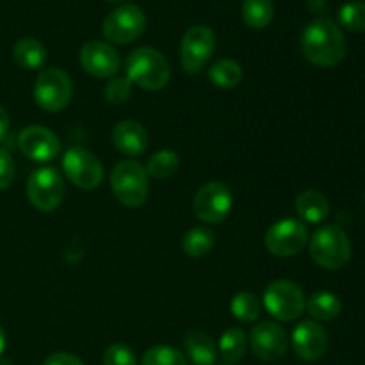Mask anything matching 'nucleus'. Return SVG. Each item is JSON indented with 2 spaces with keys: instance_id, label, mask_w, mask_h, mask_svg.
Returning a JSON list of instances; mask_svg holds the SVG:
<instances>
[{
  "instance_id": "1",
  "label": "nucleus",
  "mask_w": 365,
  "mask_h": 365,
  "mask_svg": "<svg viewBox=\"0 0 365 365\" xmlns=\"http://www.w3.org/2000/svg\"><path fill=\"white\" fill-rule=\"evenodd\" d=\"M302 52L309 63L319 68H331L346 56V38L341 27L328 18L310 21L302 32Z\"/></svg>"
},
{
  "instance_id": "24",
  "label": "nucleus",
  "mask_w": 365,
  "mask_h": 365,
  "mask_svg": "<svg viewBox=\"0 0 365 365\" xmlns=\"http://www.w3.org/2000/svg\"><path fill=\"white\" fill-rule=\"evenodd\" d=\"M242 20L252 29H264L274 16L273 0H245L242 2Z\"/></svg>"
},
{
  "instance_id": "8",
  "label": "nucleus",
  "mask_w": 365,
  "mask_h": 365,
  "mask_svg": "<svg viewBox=\"0 0 365 365\" xmlns=\"http://www.w3.org/2000/svg\"><path fill=\"white\" fill-rule=\"evenodd\" d=\"M64 180L53 168H39L32 171L27 182V196L32 207L41 212L57 209L64 198Z\"/></svg>"
},
{
  "instance_id": "29",
  "label": "nucleus",
  "mask_w": 365,
  "mask_h": 365,
  "mask_svg": "<svg viewBox=\"0 0 365 365\" xmlns=\"http://www.w3.org/2000/svg\"><path fill=\"white\" fill-rule=\"evenodd\" d=\"M342 27L353 32H365V2H348L339 11Z\"/></svg>"
},
{
  "instance_id": "15",
  "label": "nucleus",
  "mask_w": 365,
  "mask_h": 365,
  "mask_svg": "<svg viewBox=\"0 0 365 365\" xmlns=\"http://www.w3.org/2000/svg\"><path fill=\"white\" fill-rule=\"evenodd\" d=\"M253 353L264 362H278L284 359L289 348V339L285 335L284 328L278 327L277 323L264 321L257 324L250 337Z\"/></svg>"
},
{
  "instance_id": "16",
  "label": "nucleus",
  "mask_w": 365,
  "mask_h": 365,
  "mask_svg": "<svg viewBox=\"0 0 365 365\" xmlns=\"http://www.w3.org/2000/svg\"><path fill=\"white\" fill-rule=\"evenodd\" d=\"M292 349L305 362H316L327 353L328 334L316 321H303L292 330Z\"/></svg>"
},
{
  "instance_id": "2",
  "label": "nucleus",
  "mask_w": 365,
  "mask_h": 365,
  "mask_svg": "<svg viewBox=\"0 0 365 365\" xmlns=\"http://www.w3.org/2000/svg\"><path fill=\"white\" fill-rule=\"evenodd\" d=\"M170 63L152 46L135 48L127 59V78L146 91H159L170 82Z\"/></svg>"
},
{
  "instance_id": "10",
  "label": "nucleus",
  "mask_w": 365,
  "mask_h": 365,
  "mask_svg": "<svg viewBox=\"0 0 365 365\" xmlns=\"http://www.w3.org/2000/svg\"><path fill=\"white\" fill-rule=\"evenodd\" d=\"M216 48V36L205 25L187 29L180 43V63L189 75H196L205 68Z\"/></svg>"
},
{
  "instance_id": "30",
  "label": "nucleus",
  "mask_w": 365,
  "mask_h": 365,
  "mask_svg": "<svg viewBox=\"0 0 365 365\" xmlns=\"http://www.w3.org/2000/svg\"><path fill=\"white\" fill-rule=\"evenodd\" d=\"M132 95V82L127 77H114L107 82L103 88V96L109 103L114 106H121L127 102Z\"/></svg>"
},
{
  "instance_id": "19",
  "label": "nucleus",
  "mask_w": 365,
  "mask_h": 365,
  "mask_svg": "<svg viewBox=\"0 0 365 365\" xmlns=\"http://www.w3.org/2000/svg\"><path fill=\"white\" fill-rule=\"evenodd\" d=\"M296 212L305 223L317 225L324 221L330 214V205L324 195L319 191H305L296 198Z\"/></svg>"
},
{
  "instance_id": "28",
  "label": "nucleus",
  "mask_w": 365,
  "mask_h": 365,
  "mask_svg": "<svg viewBox=\"0 0 365 365\" xmlns=\"http://www.w3.org/2000/svg\"><path fill=\"white\" fill-rule=\"evenodd\" d=\"M143 365H185V356L171 346H153L143 355Z\"/></svg>"
},
{
  "instance_id": "25",
  "label": "nucleus",
  "mask_w": 365,
  "mask_h": 365,
  "mask_svg": "<svg viewBox=\"0 0 365 365\" xmlns=\"http://www.w3.org/2000/svg\"><path fill=\"white\" fill-rule=\"evenodd\" d=\"M214 246V234L205 227L191 228L182 239V250L191 259L205 257Z\"/></svg>"
},
{
  "instance_id": "32",
  "label": "nucleus",
  "mask_w": 365,
  "mask_h": 365,
  "mask_svg": "<svg viewBox=\"0 0 365 365\" xmlns=\"http://www.w3.org/2000/svg\"><path fill=\"white\" fill-rule=\"evenodd\" d=\"M14 180V160L9 152L0 148V191L7 189Z\"/></svg>"
},
{
  "instance_id": "5",
  "label": "nucleus",
  "mask_w": 365,
  "mask_h": 365,
  "mask_svg": "<svg viewBox=\"0 0 365 365\" xmlns=\"http://www.w3.org/2000/svg\"><path fill=\"white\" fill-rule=\"evenodd\" d=\"M264 307L278 321H294L305 312L307 299L302 287L291 280L271 282L264 291Z\"/></svg>"
},
{
  "instance_id": "22",
  "label": "nucleus",
  "mask_w": 365,
  "mask_h": 365,
  "mask_svg": "<svg viewBox=\"0 0 365 365\" xmlns=\"http://www.w3.org/2000/svg\"><path fill=\"white\" fill-rule=\"evenodd\" d=\"M220 353L225 362L235 364L245 359L248 351V337L241 328H228L220 339Z\"/></svg>"
},
{
  "instance_id": "37",
  "label": "nucleus",
  "mask_w": 365,
  "mask_h": 365,
  "mask_svg": "<svg viewBox=\"0 0 365 365\" xmlns=\"http://www.w3.org/2000/svg\"><path fill=\"white\" fill-rule=\"evenodd\" d=\"M107 2H113V4H120V2H125V0H107Z\"/></svg>"
},
{
  "instance_id": "31",
  "label": "nucleus",
  "mask_w": 365,
  "mask_h": 365,
  "mask_svg": "<svg viewBox=\"0 0 365 365\" xmlns=\"http://www.w3.org/2000/svg\"><path fill=\"white\" fill-rule=\"evenodd\" d=\"M103 365H138V359L127 346L113 344L103 351Z\"/></svg>"
},
{
  "instance_id": "3",
  "label": "nucleus",
  "mask_w": 365,
  "mask_h": 365,
  "mask_svg": "<svg viewBox=\"0 0 365 365\" xmlns=\"http://www.w3.org/2000/svg\"><path fill=\"white\" fill-rule=\"evenodd\" d=\"M310 257L324 269H341L351 259V242L341 227H321L310 239Z\"/></svg>"
},
{
  "instance_id": "27",
  "label": "nucleus",
  "mask_w": 365,
  "mask_h": 365,
  "mask_svg": "<svg viewBox=\"0 0 365 365\" xmlns=\"http://www.w3.org/2000/svg\"><path fill=\"white\" fill-rule=\"evenodd\" d=\"M232 316L241 323H252L262 312V303L253 292H237L230 303Z\"/></svg>"
},
{
  "instance_id": "23",
  "label": "nucleus",
  "mask_w": 365,
  "mask_h": 365,
  "mask_svg": "<svg viewBox=\"0 0 365 365\" xmlns=\"http://www.w3.org/2000/svg\"><path fill=\"white\" fill-rule=\"evenodd\" d=\"M209 81L221 89L235 88L242 81L241 64L235 63L234 59H220L210 66Z\"/></svg>"
},
{
  "instance_id": "18",
  "label": "nucleus",
  "mask_w": 365,
  "mask_h": 365,
  "mask_svg": "<svg viewBox=\"0 0 365 365\" xmlns=\"http://www.w3.org/2000/svg\"><path fill=\"white\" fill-rule=\"evenodd\" d=\"M185 355L195 365H214L217 356V349L212 339L200 330H192L184 339Z\"/></svg>"
},
{
  "instance_id": "26",
  "label": "nucleus",
  "mask_w": 365,
  "mask_h": 365,
  "mask_svg": "<svg viewBox=\"0 0 365 365\" xmlns=\"http://www.w3.org/2000/svg\"><path fill=\"white\" fill-rule=\"evenodd\" d=\"M178 166H180V159L171 150H160V152L153 153L146 164V175L148 177L157 178V180H164L177 173Z\"/></svg>"
},
{
  "instance_id": "14",
  "label": "nucleus",
  "mask_w": 365,
  "mask_h": 365,
  "mask_svg": "<svg viewBox=\"0 0 365 365\" xmlns=\"http://www.w3.org/2000/svg\"><path fill=\"white\" fill-rule=\"evenodd\" d=\"M18 148L31 160L48 163L59 155L61 143L59 138L50 128L31 125V127L24 128L18 135Z\"/></svg>"
},
{
  "instance_id": "11",
  "label": "nucleus",
  "mask_w": 365,
  "mask_h": 365,
  "mask_svg": "<svg viewBox=\"0 0 365 365\" xmlns=\"http://www.w3.org/2000/svg\"><path fill=\"white\" fill-rule=\"evenodd\" d=\"M63 170L68 180L81 189H95L103 180L102 163L81 146H73L64 153Z\"/></svg>"
},
{
  "instance_id": "21",
  "label": "nucleus",
  "mask_w": 365,
  "mask_h": 365,
  "mask_svg": "<svg viewBox=\"0 0 365 365\" xmlns=\"http://www.w3.org/2000/svg\"><path fill=\"white\" fill-rule=\"evenodd\" d=\"M305 309L316 321H331L341 314L342 303L334 292L319 291L310 296Z\"/></svg>"
},
{
  "instance_id": "17",
  "label": "nucleus",
  "mask_w": 365,
  "mask_h": 365,
  "mask_svg": "<svg viewBox=\"0 0 365 365\" xmlns=\"http://www.w3.org/2000/svg\"><path fill=\"white\" fill-rule=\"evenodd\" d=\"M113 143L118 152L127 157H139L148 148V132L139 121L123 120L113 128Z\"/></svg>"
},
{
  "instance_id": "20",
  "label": "nucleus",
  "mask_w": 365,
  "mask_h": 365,
  "mask_svg": "<svg viewBox=\"0 0 365 365\" xmlns=\"http://www.w3.org/2000/svg\"><path fill=\"white\" fill-rule=\"evenodd\" d=\"M13 57L24 70H39L46 63V50L38 39H18L13 46Z\"/></svg>"
},
{
  "instance_id": "38",
  "label": "nucleus",
  "mask_w": 365,
  "mask_h": 365,
  "mask_svg": "<svg viewBox=\"0 0 365 365\" xmlns=\"http://www.w3.org/2000/svg\"><path fill=\"white\" fill-rule=\"evenodd\" d=\"M225 365H232V364H225Z\"/></svg>"
},
{
  "instance_id": "35",
  "label": "nucleus",
  "mask_w": 365,
  "mask_h": 365,
  "mask_svg": "<svg viewBox=\"0 0 365 365\" xmlns=\"http://www.w3.org/2000/svg\"><path fill=\"white\" fill-rule=\"evenodd\" d=\"M307 6L314 13H321V11H327V0H307Z\"/></svg>"
},
{
  "instance_id": "9",
  "label": "nucleus",
  "mask_w": 365,
  "mask_h": 365,
  "mask_svg": "<svg viewBox=\"0 0 365 365\" xmlns=\"http://www.w3.org/2000/svg\"><path fill=\"white\" fill-rule=\"evenodd\" d=\"M232 192L221 182H207L196 191L192 210L200 221L207 225H220L232 210Z\"/></svg>"
},
{
  "instance_id": "7",
  "label": "nucleus",
  "mask_w": 365,
  "mask_h": 365,
  "mask_svg": "<svg viewBox=\"0 0 365 365\" xmlns=\"http://www.w3.org/2000/svg\"><path fill=\"white\" fill-rule=\"evenodd\" d=\"M146 29L145 11L135 4H123L110 11L102 25L107 41L116 45H127L135 41Z\"/></svg>"
},
{
  "instance_id": "4",
  "label": "nucleus",
  "mask_w": 365,
  "mask_h": 365,
  "mask_svg": "<svg viewBox=\"0 0 365 365\" xmlns=\"http://www.w3.org/2000/svg\"><path fill=\"white\" fill-rule=\"evenodd\" d=\"M110 187L121 205L138 209L148 198V175L138 160H121L110 173Z\"/></svg>"
},
{
  "instance_id": "33",
  "label": "nucleus",
  "mask_w": 365,
  "mask_h": 365,
  "mask_svg": "<svg viewBox=\"0 0 365 365\" xmlns=\"http://www.w3.org/2000/svg\"><path fill=\"white\" fill-rule=\"evenodd\" d=\"M45 365H84V362L70 353H53L45 360Z\"/></svg>"
},
{
  "instance_id": "6",
  "label": "nucleus",
  "mask_w": 365,
  "mask_h": 365,
  "mask_svg": "<svg viewBox=\"0 0 365 365\" xmlns=\"http://www.w3.org/2000/svg\"><path fill=\"white\" fill-rule=\"evenodd\" d=\"M73 84L66 71L48 68L38 75L34 84V100L46 113H59L70 103Z\"/></svg>"
},
{
  "instance_id": "13",
  "label": "nucleus",
  "mask_w": 365,
  "mask_h": 365,
  "mask_svg": "<svg viewBox=\"0 0 365 365\" xmlns=\"http://www.w3.org/2000/svg\"><path fill=\"white\" fill-rule=\"evenodd\" d=\"M82 68L96 78L116 77L121 68V57L114 46L106 41H88L78 53Z\"/></svg>"
},
{
  "instance_id": "12",
  "label": "nucleus",
  "mask_w": 365,
  "mask_h": 365,
  "mask_svg": "<svg viewBox=\"0 0 365 365\" xmlns=\"http://www.w3.org/2000/svg\"><path fill=\"white\" fill-rule=\"evenodd\" d=\"M309 241L305 223L298 220L277 221L266 234V248L274 257H292L302 252Z\"/></svg>"
},
{
  "instance_id": "36",
  "label": "nucleus",
  "mask_w": 365,
  "mask_h": 365,
  "mask_svg": "<svg viewBox=\"0 0 365 365\" xmlns=\"http://www.w3.org/2000/svg\"><path fill=\"white\" fill-rule=\"evenodd\" d=\"M6 351V334H4L2 327H0V355Z\"/></svg>"
},
{
  "instance_id": "34",
  "label": "nucleus",
  "mask_w": 365,
  "mask_h": 365,
  "mask_svg": "<svg viewBox=\"0 0 365 365\" xmlns=\"http://www.w3.org/2000/svg\"><path fill=\"white\" fill-rule=\"evenodd\" d=\"M9 114H7V110L0 106V143H2L4 139L7 138V134H9Z\"/></svg>"
}]
</instances>
